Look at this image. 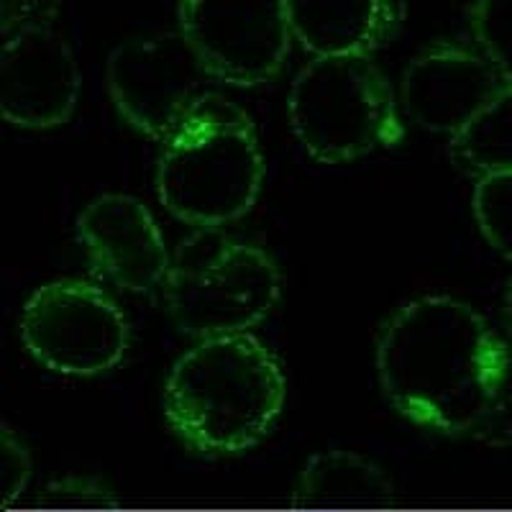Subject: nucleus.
I'll return each instance as SVG.
<instances>
[{"mask_svg":"<svg viewBox=\"0 0 512 512\" xmlns=\"http://www.w3.org/2000/svg\"><path fill=\"white\" fill-rule=\"evenodd\" d=\"M512 356L479 310L428 295L395 310L377 338V374L392 408L448 436L487 431L507 400Z\"/></svg>","mask_w":512,"mask_h":512,"instance_id":"nucleus-1","label":"nucleus"},{"mask_svg":"<svg viewBox=\"0 0 512 512\" xmlns=\"http://www.w3.org/2000/svg\"><path fill=\"white\" fill-rule=\"evenodd\" d=\"M285 372L251 333L203 338L164 384L172 431L198 454L226 456L262 441L285 408Z\"/></svg>","mask_w":512,"mask_h":512,"instance_id":"nucleus-2","label":"nucleus"},{"mask_svg":"<svg viewBox=\"0 0 512 512\" xmlns=\"http://www.w3.org/2000/svg\"><path fill=\"white\" fill-rule=\"evenodd\" d=\"M264 172V152L251 118L221 93H210L162 141L157 192L182 223L221 228L254 208Z\"/></svg>","mask_w":512,"mask_h":512,"instance_id":"nucleus-3","label":"nucleus"},{"mask_svg":"<svg viewBox=\"0 0 512 512\" xmlns=\"http://www.w3.org/2000/svg\"><path fill=\"white\" fill-rule=\"evenodd\" d=\"M287 116L318 162L341 164L400 144L405 126L395 90L372 57H313L292 80Z\"/></svg>","mask_w":512,"mask_h":512,"instance_id":"nucleus-4","label":"nucleus"},{"mask_svg":"<svg viewBox=\"0 0 512 512\" xmlns=\"http://www.w3.org/2000/svg\"><path fill=\"white\" fill-rule=\"evenodd\" d=\"M167 310L192 338L249 333L280 303L282 272L267 251L200 228L177 246L164 280Z\"/></svg>","mask_w":512,"mask_h":512,"instance_id":"nucleus-5","label":"nucleus"},{"mask_svg":"<svg viewBox=\"0 0 512 512\" xmlns=\"http://www.w3.org/2000/svg\"><path fill=\"white\" fill-rule=\"evenodd\" d=\"M21 341L41 367L67 377H95L121 364L131 328L103 287L54 280L26 300Z\"/></svg>","mask_w":512,"mask_h":512,"instance_id":"nucleus-6","label":"nucleus"},{"mask_svg":"<svg viewBox=\"0 0 512 512\" xmlns=\"http://www.w3.org/2000/svg\"><path fill=\"white\" fill-rule=\"evenodd\" d=\"M105 85L123 121L159 141L216 93V80L180 29L121 41L105 64Z\"/></svg>","mask_w":512,"mask_h":512,"instance_id":"nucleus-7","label":"nucleus"},{"mask_svg":"<svg viewBox=\"0 0 512 512\" xmlns=\"http://www.w3.org/2000/svg\"><path fill=\"white\" fill-rule=\"evenodd\" d=\"M177 29L213 80L233 88L274 80L290 57L287 0H180Z\"/></svg>","mask_w":512,"mask_h":512,"instance_id":"nucleus-8","label":"nucleus"},{"mask_svg":"<svg viewBox=\"0 0 512 512\" xmlns=\"http://www.w3.org/2000/svg\"><path fill=\"white\" fill-rule=\"evenodd\" d=\"M82 75L70 41L47 18H24L0 49V116L18 128L47 131L72 118Z\"/></svg>","mask_w":512,"mask_h":512,"instance_id":"nucleus-9","label":"nucleus"},{"mask_svg":"<svg viewBox=\"0 0 512 512\" xmlns=\"http://www.w3.org/2000/svg\"><path fill=\"white\" fill-rule=\"evenodd\" d=\"M505 85L477 47L438 41L425 47L400 82L402 113L431 134L456 136Z\"/></svg>","mask_w":512,"mask_h":512,"instance_id":"nucleus-10","label":"nucleus"},{"mask_svg":"<svg viewBox=\"0 0 512 512\" xmlns=\"http://www.w3.org/2000/svg\"><path fill=\"white\" fill-rule=\"evenodd\" d=\"M77 236L90 264L105 280L128 292H154L172 264L152 210L123 192H105L82 210Z\"/></svg>","mask_w":512,"mask_h":512,"instance_id":"nucleus-11","label":"nucleus"},{"mask_svg":"<svg viewBox=\"0 0 512 512\" xmlns=\"http://www.w3.org/2000/svg\"><path fill=\"white\" fill-rule=\"evenodd\" d=\"M292 39L313 57H372L402 26L400 0H287Z\"/></svg>","mask_w":512,"mask_h":512,"instance_id":"nucleus-12","label":"nucleus"},{"mask_svg":"<svg viewBox=\"0 0 512 512\" xmlns=\"http://www.w3.org/2000/svg\"><path fill=\"white\" fill-rule=\"evenodd\" d=\"M451 159L456 167L479 180L512 169V85H502L482 111L451 136Z\"/></svg>","mask_w":512,"mask_h":512,"instance_id":"nucleus-13","label":"nucleus"},{"mask_svg":"<svg viewBox=\"0 0 512 512\" xmlns=\"http://www.w3.org/2000/svg\"><path fill=\"white\" fill-rule=\"evenodd\" d=\"M472 208L489 246L512 262V169L479 177Z\"/></svg>","mask_w":512,"mask_h":512,"instance_id":"nucleus-14","label":"nucleus"},{"mask_svg":"<svg viewBox=\"0 0 512 512\" xmlns=\"http://www.w3.org/2000/svg\"><path fill=\"white\" fill-rule=\"evenodd\" d=\"M469 31L474 47L512 85V0H474L469 6Z\"/></svg>","mask_w":512,"mask_h":512,"instance_id":"nucleus-15","label":"nucleus"},{"mask_svg":"<svg viewBox=\"0 0 512 512\" xmlns=\"http://www.w3.org/2000/svg\"><path fill=\"white\" fill-rule=\"evenodd\" d=\"M384 482L377 469L351 454H328L315 459L303 477L305 495H338V492H379Z\"/></svg>","mask_w":512,"mask_h":512,"instance_id":"nucleus-16","label":"nucleus"},{"mask_svg":"<svg viewBox=\"0 0 512 512\" xmlns=\"http://www.w3.org/2000/svg\"><path fill=\"white\" fill-rule=\"evenodd\" d=\"M502 326H505V341L512 356V277L505 287V303H502Z\"/></svg>","mask_w":512,"mask_h":512,"instance_id":"nucleus-17","label":"nucleus"},{"mask_svg":"<svg viewBox=\"0 0 512 512\" xmlns=\"http://www.w3.org/2000/svg\"><path fill=\"white\" fill-rule=\"evenodd\" d=\"M62 512H116V510H108V507H88V505H80L75 510H62Z\"/></svg>","mask_w":512,"mask_h":512,"instance_id":"nucleus-18","label":"nucleus"}]
</instances>
